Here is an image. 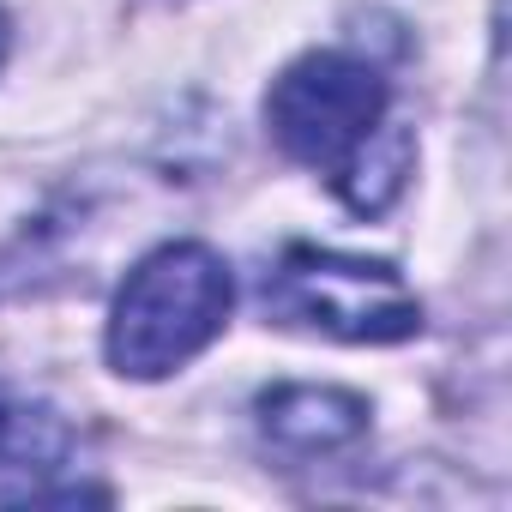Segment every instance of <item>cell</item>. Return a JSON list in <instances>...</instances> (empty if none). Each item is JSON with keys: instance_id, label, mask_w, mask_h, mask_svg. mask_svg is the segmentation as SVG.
I'll list each match as a JSON object with an SVG mask.
<instances>
[{"instance_id": "1", "label": "cell", "mask_w": 512, "mask_h": 512, "mask_svg": "<svg viewBox=\"0 0 512 512\" xmlns=\"http://www.w3.org/2000/svg\"><path fill=\"white\" fill-rule=\"evenodd\" d=\"M235 278L205 241H169L133 266L109 314V368L127 380H163L193 362L229 320Z\"/></svg>"}, {"instance_id": "2", "label": "cell", "mask_w": 512, "mask_h": 512, "mask_svg": "<svg viewBox=\"0 0 512 512\" xmlns=\"http://www.w3.org/2000/svg\"><path fill=\"white\" fill-rule=\"evenodd\" d=\"M266 127L296 163L332 175V187L344 193L386 133V79L356 55H302L278 73L266 97Z\"/></svg>"}, {"instance_id": "3", "label": "cell", "mask_w": 512, "mask_h": 512, "mask_svg": "<svg viewBox=\"0 0 512 512\" xmlns=\"http://www.w3.org/2000/svg\"><path fill=\"white\" fill-rule=\"evenodd\" d=\"M266 308L284 326H308L338 344H404L422 332V302L392 266L308 241L284 247L278 272L266 278Z\"/></svg>"}, {"instance_id": "4", "label": "cell", "mask_w": 512, "mask_h": 512, "mask_svg": "<svg viewBox=\"0 0 512 512\" xmlns=\"http://www.w3.org/2000/svg\"><path fill=\"white\" fill-rule=\"evenodd\" d=\"M260 428L284 452H332L368 428V404L344 386H272L260 398Z\"/></svg>"}, {"instance_id": "5", "label": "cell", "mask_w": 512, "mask_h": 512, "mask_svg": "<svg viewBox=\"0 0 512 512\" xmlns=\"http://www.w3.org/2000/svg\"><path fill=\"white\" fill-rule=\"evenodd\" d=\"M67 452V422L43 404H13L0 392V470L13 476H31V494H37V476L55 470Z\"/></svg>"}, {"instance_id": "6", "label": "cell", "mask_w": 512, "mask_h": 512, "mask_svg": "<svg viewBox=\"0 0 512 512\" xmlns=\"http://www.w3.org/2000/svg\"><path fill=\"white\" fill-rule=\"evenodd\" d=\"M0 61H7V19H0Z\"/></svg>"}]
</instances>
